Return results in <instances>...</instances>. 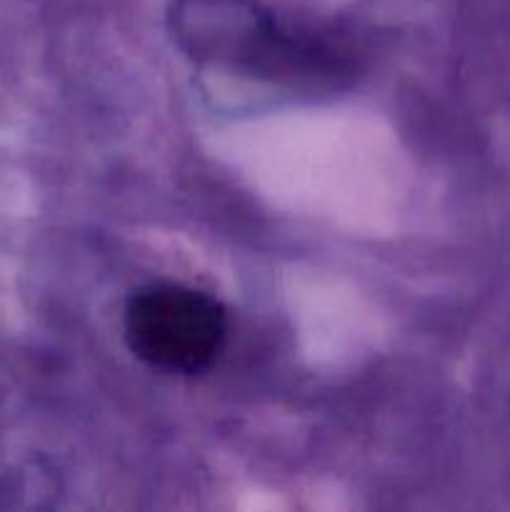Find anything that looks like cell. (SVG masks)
<instances>
[{
  "instance_id": "cell-1",
  "label": "cell",
  "mask_w": 510,
  "mask_h": 512,
  "mask_svg": "<svg viewBox=\"0 0 510 512\" xmlns=\"http://www.w3.org/2000/svg\"><path fill=\"white\" fill-rule=\"evenodd\" d=\"M170 30L198 63L290 88H330L353 70L340 45L280 23L255 0H175Z\"/></svg>"
},
{
  "instance_id": "cell-2",
  "label": "cell",
  "mask_w": 510,
  "mask_h": 512,
  "mask_svg": "<svg viewBox=\"0 0 510 512\" xmlns=\"http://www.w3.org/2000/svg\"><path fill=\"white\" fill-rule=\"evenodd\" d=\"M123 323L135 358L178 375L210 368L228 335L218 300L178 283H153L130 295Z\"/></svg>"
}]
</instances>
